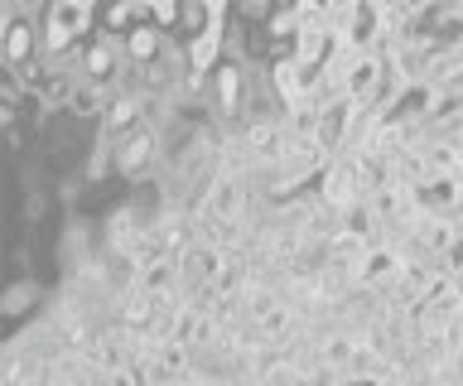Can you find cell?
<instances>
[{"label":"cell","instance_id":"5","mask_svg":"<svg viewBox=\"0 0 463 386\" xmlns=\"http://www.w3.org/2000/svg\"><path fill=\"white\" fill-rule=\"evenodd\" d=\"M314 189L324 193V203H333L338 212H343V208H353V203H362V198H367V184H362L357 155H333L328 169L318 174Z\"/></svg>","mask_w":463,"mask_h":386},{"label":"cell","instance_id":"4","mask_svg":"<svg viewBox=\"0 0 463 386\" xmlns=\"http://www.w3.org/2000/svg\"><path fill=\"white\" fill-rule=\"evenodd\" d=\"M256 203H260V193H256L246 179H227V174H217V179H213V189L203 193L198 212H203L208 222H246Z\"/></svg>","mask_w":463,"mask_h":386},{"label":"cell","instance_id":"3","mask_svg":"<svg viewBox=\"0 0 463 386\" xmlns=\"http://www.w3.org/2000/svg\"><path fill=\"white\" fill-rule=\"evenodd\" d=\"M107 251L101 247V218H87V212H63V232L53 241V256H58V270H72V266H87Z\"/></svg>","mask_w":463,"mask_h":386},{"label":"cell","instance_id":"19","mask_svg":"<svg viewBox=\"0 0 463 386\" xmlns=\"http://www.w3.org/2000/svg\"><path fill=\"white\" fill-rule=\"evenodd\" d=\"M5 146H10L14 155L24 150V131H20V121H14V126H5Z\"/></svg>","mask_w":463,"mask_h":386},{"label":"cell","instance_id":"1","mask_svg":"<svg viewBox=\"0 0 463 386\" xmlns=\"http://www.w3.org/2000/svg\"><path fill=\"white\" fill-rule=\"evenodd\" d=\"M92 34H97L92 10H82L78 0H49V10H43V30H39V59L63 53L72 44H87Z\"/></svg>","mask_w":463,"mask_h":386},{"label":"cell","instance_id":"16","mask_svg":"<svg viewBox=\"0 0 463 386\" xmlns=\"http://www.w3.org/2000/svg\"><path fill=\"white\" fill-rule=\"evenodd\" d=\"M145 10H150V20L159 24V30H179V10H184V0H145Z\"/></svg>","mask_w":463,"mask_h":386},{"label":"cell","instance_id":"10","mask_svg":"<svg viewBox=\"0 0 463 386\" xmlns=\"http://www.w3.org/2000/svg\"><path fill=\"white\" fill-rule=\"evenodd\" d=\"M0 63L5 68H24V63H34L39 59V24H29V20H5L0 24Z\"/></svg>","mask_w":463,"mask_h":386},{"label":"cell","instance_id":"13","mask_svg":"<svg viewBox=\"0 0 463 386\" xmlns=\"http://www.w3.org/2000/svg\"><path fill=\"white\" fill-rule=\"evenodd\" d=\"M165 34H169V30H159L155 20H145V24H136V30L126 34L130 63H155V59H159V49H165Z\"/></svg>","mask_w":463,"mask_h":386},{"label":"cell","instance_id":"20","mask_svg":"<svg viewBox=\"0 0 463 386\" xmlns=\"http://www.w3.org/2000/svg\"><path fill=\"white\" fill-rule=\"evenodd\" d=\"M78 5H82V10H92V15H97V10L107 5V0H78Z\"/></svg>","mask_w":463,"mask_h":386},{"label":"cell","instance_id":"17","mask_svg":"<svg viewBox=\"0 0 463 386\" xmlns=\"http://www.w3.org/2000/svg\"><path fill=\"white\" fill-rule=\"evenodd\" d=\"M289 5L299 10V20H318V15H324V0H289Z\"/></svg>","mask_w":463,"mask_h":386},{"label":"cell","instance_id":"2","mask_svg":"<svg viewBox=\"0 0 463 386\" xmlns=\"http://www.w3.org/2000/svg\"><path fill=\"white\" fill-rule=\"evenodd\" d=\"M159 165H165V150H159V136H150L140 126V131H130L116 140V179L126 184V189H140V184H155Z\"/></svg>","mask_w":463,"mask_h":386},{"label":"cell","instance_id":"7","mask_svg":"<svg viewBox=\"0 0 463 386\" xmlns=\"http://www.w3.org/2000/svg\"><path fill=\"white\" fill-rule=\"evenodd\" d=\"M227 20L232 15H213L203 30L188 39V59H194V73H217V68L227 63Z\"/></svg>","mask_w":463,"mask_h":386},{"label":"cell","instance_id":"15","mask_svg":"<svg viewBox=\"0 0 463 386\" xmlns=\"http://www.w3.org/2000/svg\"><path fill=\"white\" fill-rule=\"evenodd\" d=\"M53 189H49V184H39V189H29L24 193V212H20V218H24V227H39L43 218H49V208H53Z\"/></svg>","mask_w":463,"mask_h":386},{"label":"cell","instance_id":"14","mask_svg":"<svg viewBox=\"0 0 463 386\" xmlns=\"http://www.w3.org/2000/svg\"><path fill=\"white\" fill-rule=\"evenodd\" d=\"M299 10L295 5H289V0H280V5H275L270 10V20H266V30H270V39H275V44H280L285 53H289V39H295L299 34Z\"/></svg>","mask_w":463,"mask_h":386},{"label":"cell","instance_id":"8","mask_svg":"<svg viewBox=\"0 0 463 386\" xmlns=\"http://www.w3.org/2000/svg\"><path fill=\"white\" fill-rule=\"evenodd\" d=\"M121 68H130L126 34H116V30H97L92 39H87V73H92V78H116Z\"/></svg>","mask_w":463,"mask_h":386},{"label":"cell","instance_id":"18","mask_svg":"<svg viewBox=\"0 0 463 386\" xmlns=\"http://www.w3.org/2000/svg\"><path fill=\"white\" fill-rule=\"evenodd\" d=\"M10 261H14V276H29V266H34V251H29V247H14Z\"/></svg>","mask_w":463,"mask_h":386},{"label":"cell","instance_id":"9","mask_svg":"<svg viewBox=\"0 0 463 386\" xmlns=\"http://www.w3.org/2000/svg\"><path fill=\"white\" fill-rule=\"evenodd\" d=\"M43 299H49V285H39L34 276H14L5 290H0V314H5L10 324H24L43 309Z\"/></svg>","mask_w":463,"mask_h":386},{"label":"cell","instance_id":"6","mask_svg":"<svg viewBox=\"0 0 463 386\" xmlns=\"http://www.w3.org/2000/svg\"><path fill=\"white\" fill-rule=\"evenodd\" d=\"M270 78L285 97V111H304V107H318L314 102V68H304L295 53H275L270 59Z\"/></svg>","mask_w":463,"mask_h":386},{"label":"cell","instance_id":"12","mask_svg":"<svg viewBox=\"0 0 463 386\" xmlns=\"http://www.w3.org/2000/svg\"><path fill=\"white\" fill-rule=\"evenodd\" d=\"M140 285L159 299H174L184 295V270H179V256H155V261L140 266Z\"/></svg>","mask_w":463,"mask_h":386},{"label":"cell","instance_id":"11","mask_svg":"<svg viewBox=\"0 0 463 386\" xmlns=\"http://www.w3.org/2000/svg\"><path fill=\"white\" fill-rule=\"evenodd\" d=\"M289 53L304 63V68H318L333 53V30H328V20L318 15V20H304L299 24V34L289 39Z\"/></svg>","mask_w":463,"mask_h":386}]
</instances>
